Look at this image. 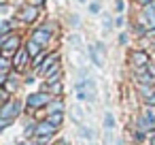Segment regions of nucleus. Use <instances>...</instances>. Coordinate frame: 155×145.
<instances>
[{
    "label": "nucleus",
    "mask_w": 155,
    "mask_h": 145,
    "mask_svg": "<svg viewBox=\"0 0 155 145\" xmlns=\"http://www.w3.org/2000/svg\"><path fill=\"white\" fill-rule=\"evenodd\" d=\"M77 98L81 102H94L96 100V83L91 79L79 81L77 83Z\"/></svg>",
    "instance_id": "nucleus-1"
},
{
    "label": "nucleus",
    "mask_w": 155,
    "mask_h": 145,
    "mask_svg": "<svg viewBox=\"0 0 155 145\" xmlns=\"http://www.w3.org/2000/svg\"><path fill=\"white\" fill-rule=\"evenodd\" d=\"M53 98H55L53 94L36 92V94H30V96L26 98V105H28V109H43V107H49Z\"/></svg>",
    "instance_id": "nucleus-2"
},
{
    "label": "nucleus",
    "mask_w": 155,
    "mask_h": 145,
    "mask_svg": "<svg viewBox=\"0 0 155 145\" xmlns=\"http://www.w3.org/2000/svg\"><path fill=\"white\" fill-rule=\"evenodd\" d=\"M0 45H2V56L5 58H9L11 54L15 56L21 47V41H19V36L17 34H9V36H0Z\"/></svg>",
    "instance_id": "nucleus-3"
},
{
    "label": "nucleus",
    "mask_w": 155,
    "mask_h": 145,
    "mask_svg": "<svg viewBox=\"0 0 155 145\" xmlns=\"http://www.w3.org/2000/svg\"><path fill=\"white\" fill-rule=\"evenodd\" d=\"M21 111V102L19 100H11V102H5V107L0 109V119H13L17 117Z\"/></svg>",
    "instance_id": "nucleus-4"
},
{
    "label": "nucleus",
    "mask_w": 155,
    "mask_h": 145,
    "mask_svg": "<svg viewBox=\"0 0 155 145\" xmlns=\"http://www.w3.org/2000/svg\"><path fill=\"white\" fill-rule=\"evenodd\" d=\"M89 56H91V62H94L98 68L104 66V47H102V43L91 45V47H89Z\"/></svg>",
    "instance_id": "nucleus-5"
},
{
    "label": "nucleus",
    "mask_w": 155,
    "mask_h": 145,
    "mask_svg": "<svg viewBox=\"0 0 155 145\" xmlns=\"http://www.w3.org/2000/svg\"><path fill=\"white\" fill-rule=\"evenodd\" d=\"M55 132H58V128H55L49 119H43V122L36 124V134H34V136H53Z\"/></svg>",
    "instance_id": "nucleus-6"
},
{
    "label": "nucleus",
    "mask_w": 155,
    "mask_h": 145,
    "mask_svg": "<svg viewBox=\"0 0 155 145\" xmlns=\"http://www.w3.org/2000/svg\"><path fill=\"white\" fill-rule=\"evenodd\" d=\"M28 60H30V56H28L26 47H21V49H19V51L13 56V68H15V71H21V68H26Z\"/></svg>",
    "instance_id": "nucleus-7"
},
{
    "label": "nucleus",
    "mask_w": 155,
    "mask_h": 145,
    "mask_svg": "<svg viewBox=\"0 0 155 145\" xmlns=\"http://www.w3.org/2000/svg\"><path fill=\"white\" fill-rule=\"evenodd\" d=\"M132 64H134L136 68H147V66L151 64V62H149V54L142 51V49L134 51V54H132Z\"/></svg>",
    "instance_id": "nucleus-8"
},
{
    "label": "nucleus",
    "mask_w": 155,
    "mask_h": 145,
    "mask_svg": "<svg viewBox=\"0 0 155 145\" xmlns=\"http://www.w3.org/2000/svg\"><path fill=\"white\" fill-rule=\"evenodd\" d=\"M32 41H36L38 45H43V47H45V45L51 41V32L43 26V28H38V30H34V32H32Z\"/></svg>",
    "instance_id": "nucleus-9"
},
{
    "label": "nucleus",
    "mask_w": 155,
    "mask_h": 145,
    "mask_svg": "<svg viewBox=\"0 0 155 145\" xmlns=\"http://www.w3.org/2000/svg\"><path fill=\"white\" fill-rule=\"evenodd\" d=\"M19 17H21L24 22H28V24H30V22H34V19L38 17V9H36L34 5H28V7H24V9H21Z\"/></svg>",
    "instance_id": "nucleus-10"
},
{
    "label": "nucleus",
    "mask_w": 155,
    "mask_h": 145,
    "mask_svg": "<svg viewBox=\"0 0 155 145\" xmlns=\"http://www.w3.org/2000/svg\"><path fill=\"white\" fill-rule=\"evenodd\" d=\"M55 64H60V56H58V54H53V56H47V60L43 62V66L38 68V73L47 75V73H49V71H51V68H53Z\"/></svg>",
    "instance_id": "nucleus-11"
},
{
    "label": "nucleus",
    "mask_w": 155,
    "mask_h": 145,
    "mask_svg": "<svg viewBox=\"0 0 155 145\" xmlns=\"http://www.w3.org/2000/svg\"><path fill=\"white\" fill-rule=\"evenodd\" d=\"M142 22H147L153 30H155V2L144 7V15H142Z\"/></svg>",
    "instance_id": "nucleus-12"
},
{
    "label": "nucleus",
    "mask_w": 155,
    "mask_h": 145,
    "mask_svg": "<svg viewBox=\"0 0 155 145\" xmlns=\"http://www.w3.org/2000/svg\"><path fill=\"white\" fill-rule=\"evenodd\" d=\"M26 51H28V56L34 60L38 54H43V45H38L36 41H32V39H30V41L26 43Z\"/></svg>",
    "instance_id": "nucleus-13"
},
{
    "label": "nucleus",
    "mask_w": 155,
    "mask_h": 145,
    "mask_svg": "<svg viewBox=\"0 0 155 145\" xmlns=\"http://www.w3.org/2000/svg\"><path fill=\"white\" fill-rule=\"evenodd\" d=\"M43 92H51L55 98H60V94H62V81H55V83H45L43 85Z\"/></svg>",
    "instance_id": "nucleus-14"
},
{
    "label": "nucleus",
    "mask_w": 155,
    "mask_h": 145,
    "mask_svg": "<svg viewBox=\"0 0 155 145\" xmlns=\"http://www.w3.org/2000/svg\"><path fill=\"white\" fill-rule=\"evenodd\" d=\"M142 117H144V122H147V124H151V126L155 128V107H144Z\"/></svg>",
    "instance_id": "nucleus-15"
},
{
    "label": "nucleus",
    "mask_w": 155,
    "mask_h": 145,
    "mask_svg": "<svg viewBox=\"0 0 155 145\" xmlns=\"http://www.w3.org/2000/svg\"><path fill=\"white\" fill-rule=\"evenodd\" d=\"M47 109H49V113H64V105H62V100H60V98H53V100H51V105H49Z\"/></svg>",
    "instance_id": "nucleus-16"
},
{
    "label": "nucleus",
    "mask_w": 155,
    "mask_h": 145,
    "mask_svg": "<svg viewBox=\"0 0 155 145\" xmlns=\"http://www.w3.org/2000/svg\"><path fill=\"white\" fill-rule=\"evenodd\" d=\"M47 119L58 128V126H62V122H64V113H49V115H47Z\"/></svg>",
    "instance_id": "nucleus-17"
},
{
    "label": "nucleus",
    "mask_w": 155,
    "mask_h": 145,
    "mask_svg": "<svg viewBox=\"0 0 155 145\" xmlns=\"http://www.w3.org/2000/svg\"><path fill=\"white\" fill-rule=\"evenodd\" d=\"M0 32H2V36H9L11 34V22H2V24H0Z\"/></svg>",
    "instance_id": "nucleus-18"
},
{
    "label": "nucleus",
    "mask_w": 155,
    "mask_h": 145,
    "mask_svg": "<svg viewBox=\"0 0 155 145\" xmlns=\"http://www.w3.org/2000/svg\"><path fill=\"white\" fill-rule=\"evenodd\" d=\"M45 60H47V56H45V54H38V56L34 58V62H32V64L36 66V71H38V68L43 66V62H45Z\"/></svg>",
    "instance_id": "nucleus-19"
},
{
    "label": "nucleus",
    "mask_w": 155,
    "mask_h": 145,
    "mask_svg": "<svg viewBox=\"0 0 155 145\" xmlns=\"http://www.w3.org/2000/svg\"><path fill=\"white\" fill-rule=\"evenodd\" d=\"M144 98V102H147V107H155V90L151 92V94H147V96H142Z\"/></svg>",
    "instance_id": "nucleus-20"
},
{
    "label": "nucleus",
    "mask_w": 155,
    "mask_h": 145,
    "mask_svg": "<svg viewBox=\"0 0 155 145\" xmlns=\"http://www.w3.org/2000/svg\"><path fill=\"white\" fill-rule=\"evenodd\" d=\"M104 124H106L108 130H113V126H115V117H113L110 113H106V115H104Z\"/></svg>",
    "instance_id": "nucleus-21"
},
{
    "label": "nucleus",
    "mask_w": 155,
    "mask_h": 145,
    "mask_svg": "<svg viewBox=\"0 0 155 145\" xmlns=\"http://www.w3.org/2000/svg\"><path fill=\"white\" fill-rule=\"evenodd\" d=\"M81 136H85V139H94V132H91L89 128H85V126H81Z\"/></svg>",
    "instance_id": "nucleus-22"
},
{
    "label": "nucleus",
    "mask_w": 155,
    "mask_h": 145,
    "mask_svg": "<svg viewBox=\"0 0 155 145\" xmlns=\"http://www.w3.org/2000/svg\"><path fill=\"white\" fill-rule=\"evenodd\" d=\"M115 9H117V11L121 13V11L125 9V2H123V0H115Z\"/></svg>",
    "instance_id": "nucleus-23"
},
{
    "label": "nucleus",
    "mask_w": 155,
    "mask_h": 145,
    "mask_svg": "<svg viewBox=\"0 0 155 145\" xmlns=\"http://www.w3.org/2000/svg\"><path fill=\"white\" fill-rule=\"evenodd\" d=\"M72 117H74V122H81V111H79L77 107L72 109Z\"/></svg>",
    "instance_id": "nucleus-24"
},
{
    "label": "nucleus",
    "mask_w": 155,
    "mask_h": 145,
    "mask_svg": "<svg viewBox=\"0 0 155 145\" xmlns=\"http://www.w3.org/2000/svg\"><path fill=\"white\" fill-rule=\"evenodd\" d=\"M142 136H144V132L136 128V130H134V139H136V141H142Z\"/></svg>",
    "instance_id": "nucleus-25"
},
{
    "label": "nucleus",
    "mask_w": 155,
    "mask_h": 145,
    "mask_svg": "<svg viewBox=\"0 0 155 145\" xmlns=\"http://www.w3.org/2000/svg\"><path fill=\"white\" fill-rule=\"evenodd\" d=\"M147 75H151V77L155 79V64H149V66H147Z\"/></svg>",
    "instance_id": "nucleus-26"
},
{
    "label": "nucleus",
    "mask_w": 155,
    "mask_h": 145,
    "mask_svg": "<svg viewBox=\"0 0 155 145\" xmlns=\"http://www.w3.org/2000/svg\"><path fill=\"white\" fill-rule=\"evenodd\" d=\"M134 32H136L138 36H144V28H142V26H134Z\"/></svg>",
    "instance_id": "nucleus-27"
},
{
    "label": "nucleus",
    "mask_w": 155,
    "mask_h": 145,
    "mask_svg": "<svg viewBox=\"0 0 155 145\" xmlns=\"http://www.w3.org/2000/svg\"><path fill=\"white\" fill-rule=\"evenodd\" d=\"M9 124H11V119H0V128H2V130H5Z\"/></svg>",
    "instance_id": "nucleus-28"
},
{
    "label": "nucleus",
    "mask_w": 155,
    "mask_h": 145,
    "mask_svg": "<svg viewBox=\"0 0 155 145\" xmlns=\"http://www.w3.org/2000/svg\"><path fill=\"white\" fill-rule=\"evenodd\" d=\"M115 26H117V28H121V26H123V17H121V15L115 19Z\"/></svg>",
    "instance_id": "nucleus-29"
},
{
    "label": "nucleus",
    "mask_w": 155,
    "mask_h": 145,
    "mask_svg": "<svg viewBox=\"0 0 155 145\" xmlns=\"http://www.w3.org/2000/svg\"><path fill=\"white\" fill-rule=\"evenodd\" d=\"M89 11H91V13H98V11H100V7H98V5H96V2H94V5H91V7H89Z\"/></svg>",
    "instance_id": "nucleus-30"
},
{
    "label": "nucleus",
    "mask_w": 155,
    "mask_h": 145,
    "mask_svg": "<svg viewBox=\"0 0 155 145\" xmlns=\"http://www.w3.org/2000/svg\"><path fill=\"white\" fill-rule=\"evenodd\" d=\"M138 2H140L142 7H149V5H153V0H138Z\"/></svg>",
    "instance_id": "nucleus-31"
},
{
    "label": "nucleus",
    "mask_w": 155,
    "mask_h": 145,
    "mask_svg": "<svg viewBox=\"0 0 155 145\" xmlns=\"http://www.w3.org/2000/svg\"><path fill=\"white\" fill-rule=\"evenodd\" d=\"M45 0H30V5H34V7H38V5H43Z\"/></svg>",
    "instance_id": "nucleus-32"
},
{
    "label": "nucleus",
    "mask_w": 155,
    "mask_h": 145,
    "mask_svg": "<svg viewBox=\"0 0 155 145\" xmlns=\"http://www.w3.org/2000/svg\"><path fill=\"white\" fill-rule=\"evenodd\" d=\"M79 41H81V39H79V36H70V43H72V45H77V43H79Z\"/></svg>",
    "instance_id": "nucleus-33"
},
{
    "label": "nucleus",
    "mask_w": 155,
    "mask_h": 145,
    "mask_svg": "<svg viewBox=\"0 0 155 145\" xmlns=\"http://www.w3.org/2000/svg\"><path fill=\"white\" fill-rule=\"evenodd\" d=\"M55 145H68V143H66V141H64V139H60V141H58V143H55Z\"/></svg>",
    "instance_id": "nucleus-34"
},
{
    "label": "nucleus",
    "mask_w": 155,
    "mask_h": 145,
    "mask_svg": "<svg viewBox=\"0 0 155 145\" xmlns=\"http://www.w3.org/2000/svg\"><path fill=\"white\" fill-rule=\"evenodd\" d=\"M149 145H155V134H151V143Z\"/></svg>",
    "instance_id": "nucleus-35"
},
{
    "label": "nucleus",
    "mask_w": 155,
    "mask_h": 145,
    "mask_svg": "<svg viewBox=\"0 0 155 145\" xmlns=\"http://www.w3.org/2000/svg\"><path fill=\"white\" fill-rule=\"evenodd\" d=\"M19 145H30V143H19Z\"/></svg>",
    "instance_id": "nucleus-36"
}]
</instances>
